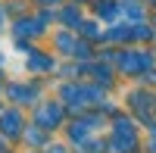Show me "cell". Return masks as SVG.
<instances>
[{
  "label": "cell",
  "instance_id": "obj_1",
  "mask_svg": "<svg viewBox=\"0 0 156 153\" xmlns=\"http://www.w3.org/2000/svg\"><path fill=\"white\" fill-rule=\"evenodd\" d=\"M115 153H131L137 147L134 141V128H128V122H115V137H112Z\"/></svg>",
  "mask_w": 156,
  "mask_h": 153
},
{
  "label": "cell",
  "instance_id": "obj_2",
  "mask_svg": "<svg viewBox=\"0 0 156 153\" xmlns=\"http://www.w3.org/2000/svg\"><path fill=\"white\" fill-rule=\"evenodd\" d=\"M59 119H62V109H59V103H47L41 112H37V122H41L44 128H56V125H59Z\"/></svg>",
  "mask_w": 156,
  "mask_h": 153
},
{
  "label": "cell",
  "instance_id": "obj_3",
  "mask_svg": "<svg viewBox=\"0 0 156 153\" xmlns=\"http://www.w3.org/2000/svg\"><path fill=\"white\" fill-rule=\"evenodd\" d=\"M0 131H3V134H19L22 131L19 112H3V116H0Z\"/></svg>",
  "mask_w": 156,
  "mask_h": 153
},
{
  "label": "cell",
  "instance_id": "obj_4",
  "mask_svg": "<svg viewBox=\"0 0 156 153\" xmlns=\"http://www.w3.org/2000/svg\"><path fill=\"white\" fill-rule=\"evenodd\" d=\"M144 66H150V56H131V53L122 56V69H125V72H131V69H144Z\"/></svg>",
  "mask_w": 156,
  "mask_h": 153
},
{
  "label": "cell",
  "instance_id": "obj_5",
  "mask_svg": "<svg viewBox=\"0 0 156 153\" xmlns=\"http://www.w3.org/2000/svg\"><path fill=\"white\" fill-rule=\"evenodd\" d=\"M9 94L16 97V100H34L37 91H34V87H28V84H12V87H9Z\"/></svg>",
  "mask_w": 156,
  "mask_h": 153
},
{
  "label": "cell",
  "instance_id": "obj_6",
  "mask_svg": "<svg viewBox=\"0 0 156 153\" xmlns=\"http://www.w3.org/2000/svg\"><path fill=\"white\" fill-rule=\"evenodd\" d=\"M28 66H31V69H50V59H47V56H31Z\"/></svg>",
  "mask_w": 156,
  "mask_h": 153
}]
</instances>
